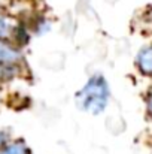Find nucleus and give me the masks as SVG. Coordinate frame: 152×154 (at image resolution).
I'll use <instances>...</instances> for the list:
<instances>
[{
  "instance_id": "f257e3e1",
  "label": "nucleus",
  "mask_w": 152,
  "mask_h": 154,
  "mask_svg": "<svg viewBox=\"0 0 152 154\" xmlns=\"http://www.w3.org/2000/svg\"><path fill=\"white\" fill-rule=\"evenodd\" d=\"M110 90L103 75H93L87 84L76 93V105L79 109L90 114H101L109 102Z\"/></svg>"
},
{
  "instance_id": "f03ea898",
  "label": "nucleus",
  "mask_w": 152,
  "mask_h": 154,
  "mask_svg": "<svg viewBox=\"0 0 152 154\" xmlns=\"http://www.w3.org/2000/svg\"><path fill=\"white\" fill-rule=\"evenodd\" d=\"M22 60L21 51L12 45L4 42V39H0V64L7 67H16Z\"/></svg>"
},
{
  "instance_id": "7ed1b4c3",
  "label": "nucleus",
  "mask_w": 152,
  "mask_h": 154,
  "mask_svg": "<svg viewBox=\"0 0 152 154\" xmlns=\"http://www.w3.org/2000/svg\"><path fill=\"white\" fill-rule=\"evenodd\" d=\"M136 63H137V67H139V70L142 73L149 75L152 72V50L149 45L143 47L140 51L137 52Z\"/></svg>"
},
{
  "instance_id": "20e7f679",
  "label": "nucleus",
  "mask_w": 152,
  "mask_h": 154,
  "mask_svg": "<svg viewBox=\"0 0 152 154\" xmlns=\"http://www.w3.org/2000/svg\"><path fill=\"white\" fill-rule=\"evenodd\" d=\"M0 154H30V150L24 141H15L0 147Z\"/></svg>"
},
{
  "instance_id": "39448f33",
  "label": "nucleus",
  "mask_w": 152,
  "mask_h": 154,
  "mask_svg": "<svg viewBox=\"0 0 152 154\" xmlns=\"http://www.w3.org/2000/svg\"><path fill=\"white\" fill-rule=\"evenodd\" d=\"M16 26L6 17L0 15V39H6L9 36H12L15 33Z\"/></svg>"
},
{
  "instance_id": "423d86ee",
  "label": "nucleus",
  "mask_w": 152,
  "mask_h": 154,
  "mask_svg": "<svg viewBox=\"0 0 152 154\" xmlns=\"http://www.w3.org/2000/svg\"><path fill=\"white\" fill-rule=\"evenodd\" d=\"M15 69H16V67H7V66H1V64H0V81L7 79L9 76H12V72H13Z\"/></svg>"
},
{
  "instance_id": "0eeeda50",
  "label": "nucleus",
  "mask_w": 152,
  "mask_h": 154,
  "mask_svg": "<svg viewBox=\"0 0 152 154\" xmlns=\"http://www.w3.org/2000/svg\"><path fill=\"white\" fill-rule=\"evenodd\" d=\"M6 141H7V135L4 132H0V147H3L6 144Z\"/></svg>"
},
{
  "instance_id": "6e6552de",
  "label": "nucleus",
  "mask_w": 152,
  "mask_h": 154,
  "mask_svg": "<svg viewBox=\"0 0 152 154\" xmlns=\"http://www.w3.org/2000/svg\"><path fill=\"white\" fill-rule=\"evenodd\" d=\"M0 15H1V11H0Z\"/></svg>"
}]
</instances>
